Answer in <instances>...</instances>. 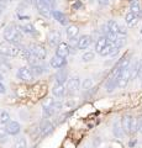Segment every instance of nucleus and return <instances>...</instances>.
<instances>
[{
	"mask_svg": "<svg viewBox=\"0 0 142 148\" xmlns=\"http://www.w3.org/2000/svg\"><path fill=\"white\" fill-rule=\"evenodd\" d=\"M4 40L5 42H9L11 45H15L17 46L21 40H22V35H21V31L19 30V27L14 26V25H8L4 30Z\"/></svg>",
	"mask_w": 142,
	"mask_h": 148,
	"instance_id": "1",
	"label": "nucleus"
},
{
	"mask_svg": "<svg viewBox=\"0 0 142 148\" xmlns=\"http://www.w3.org/2000/svg\"><path fill=\"white\" fill-rule=\"evenodd\" d=\"M20 54V47L15 45H11L9 42H1L0 43V56H4V57H16V56Z\"/></svg>",
	"mask_w": 142,
	"mask_h": 148,
	"instance_id": "2",
	"label": "nucleus"
},
{
	"mask_svg": "<svg viewBox=\"0 0 142 148\" xmlns=\"http://www.w3.org/2000/svg\"><path fill=\"white\" fill-rule=\"evenodd\" d=\"M131 79V69L129 68H125L123 71L120 73V75L117 78V88L119 89H125L129 84V82Z\"/></svg>",
	"mask_w": 142,
	"mask_h": 148,
	"instance_id": "3",
	"label": "nucleus"
},
{
	"mask_svg": "<svg viewBox=\"0 0 142 148\" xmlns=\"http://www.w3.org/2000/svg\"><path fill=\"white\" fill-rule=\"evenodd\" d=\"M16 77H17V79H20L22 82H32L35 78L32 71H31V68H29V67L19 68L16 72Z\"/></svg>",
	"mask_w": 142,
	"mask_h": 148,
	"instance_id": "4",
	"label": "nucleus"
},
{
	"mask_svg": "<svg viewBox=\"0 0 142 148\" xmlns=\"http://www.w3.org/2000/svg\"><path fill=\"white\" fill-rule=\"evenodd\" d=\"M35 5L37 8L38 12L45 17H49L51 16V6L46 0H35Z\"/></svg>",
	"mask_w": 142,
	"mask_h": 148,
	"instance_id": "5",
	"label": "nucleus"
},
{
	"mask_svg": "<svg viewBox=\"0 0 142 148\" xmlns=\"http://www.w3.org/2000/svg\"><path fill=\"white\" fill-rule=\"evenodd\" d=\"M79 88H80V79H79V77L74 75V77L68 78L66 89L68 90L69 94H75V92L79 90Z\"/></svg>",
	"mask_w": 142,
	"mask_h": 148,
	"instance_id": "6",
	"label": "nucleus"
},
{
	"mask_svg": "<svg viewBox=\"0 0 142 148\" xmlns=\"http://www.w3.org/2000/svg\"><path fill=\"white\" fill-rule=\"evenodd\" d=\"M31 49V53H32V56L35 57V59L37 61L38 63L41 61H43V59L46 58V56H47V52H46V49L42 47V46L40 45H35L32 46V47L30 48Z\"/></svg>",
	"mask_w": 142,
	"mask_h": 148,
	"instance_id": "7",
	"label": "nucleus"
},
{
	"mask_svg": "<svg viewBox=\"0 0 142 148\" xmlns=\"http://www.w3.org/2000/svg\"><path fill=\"white\" fill-rule=\"evenodd\" d=\"M71 53V48H69V45L66 43V42H61L57 47H56V56L61 58H67Z\"/></svg>",
	"mask_w": 142,
	"mask_h": 148,
	"instance_id": "8",
	"label": "nucleus"
},
{
	"mask_svg": "<svg viewBox=\"0 0 142 148\" xmlns=\"http://www.w3.org/2000/svg\"><path fill=\"white\" fill-rule=\"evenodd\" d=\"M5 131H6L8 135H10V136H16V135H19V133H20L21 126H20L19 122H16V121H10L8 125H5Z\"/></svg>",
	"mask_w": 142,
	"mask_h": 148,
	"instance_id": "9",
	"label": "nucleus"
},
{
	"mask_svg": "<svg viewBox=\"0 0 142 148\" xmlns=\"http://www.w3.org/2000/svg\"><path fill=\"white\" fill-rule=\"evenodd\" d=\"M91 42H93V40H91V36L89 35H83L79 37V40H78V49H88L90 47Z\"/></svg>",
	"mask_w": 142,
	"mask_h": 148,
	"instance_id": "10",
	"label": "nucleus"
},
{
	"mask_svg": "<svg viewBox=\"0 0 142 148\" xmlns=\"http://www.w3.org/2000/svg\"><path fill=\"white\" fill-rule=\"evenodd\" d=\"M66 64H67V59L61 58V57H58V56H54V57L51 58V61H49V66L53 69H62Z\"/></svg>",
	"mask_w": 142,
	"mask_h": 148,
	"instance_id": "11",
	"label": "nucleus"
},
{
	"mask_svg": "<svg viewBox=\"0 0 142 148\" xmlns=\"http://www.w3.org/2000/svg\"><path fill=\"white\" fill-rule=\"evenodd\" d=\"M62 35H61V32L59 31H57V30H54V31H52L51 34L48 35V43H49V46H57L62 42Z\"/></svg>",
	"mask_w": 142,
	"mask_h": 148,
	"instance_id": "12",
	"label": "nucleus"
},
{
	"mask_svg": "<svg viewBox=\"0 0 142 148\" xmlns=\"http://www.w3.org/2000/svg\"><path fill=\"white\" fill-rule=\"evenodd\" d=\"M51 15L53 16V18L58 22V24H61L63 26L68 25V17L66 16L64 12H62V11H59V10H53L51 12Z\"/></svg>",
	"mask_w": 142,
	"mask_h": 148,
	"instance_id": "13",
	"label": "nucleus"
},
{
	"mask_svg": "<svg viewBox=\"0 0 142 148\" xmlns=\"http://www.w3.org/2000/svg\"><path fill=\"white\" fill-rule=\"evenodd\" d=\"M66 85L64 84H59V83H56L52 88V94L56 98H63L66 95Z\"/></svg>",
	"mask_w": 142,
	"mask_h": 148,
	"instance_id": "14",
	"label": "nucleus"
},
{
	"mask_svg": "<svg viewBox=\"0 0 142 148\" xmlns=\"http://www.w3.org/2000/svg\"><path fill=\"white\" fill-rule=\"evenodd\" d=\"M131 123H132V117L130 115H125L121 121V127H122L123 133H126V135H130L131 133Z\"/></svg>",
	"mask_w": 142,
	"mask_h": 148,
	"instance_id": "15",
	"label": "nucleus"
},
{
	"mask_svg": "<svg viewBox=\"0 0 142 148\" xmlns=\"http://www.w3.org/2000/svg\"><path fill=\"white\" fill-rule=\"evenodd\" d=\"M108 43H109V41H108L106 37H105L104 35H103V36H100L99 38L97 40V42H95V51H97L98 53H100Z\"/></svg>",
	"mask_w": 142,
	"mask_h": 148,
	"instance_id": "16",
	"label": "nucleus"
},
{
	"mask_svg": "<svg viewBox=\"0 0 142 148\" xmlns=\"http://www.w3.org/2000/svg\"><path fill=\"white\" fill-rule=\"evenodd\" d=\"M66 34H67V37L69 40L74 38V37H78V35H79V27L75 26V25H69L66 30Z\"/></svg>",
	"mask_w": 142,
	"mask_h": 148,
	"instance_id": "17",
	"label": "nucleus"
},
{
	"mask_svg": "<svg viewBox=\"0 0 142 148\" xmlns=\"http://www.w3.org/2000/svg\"><path fill=\"white\" fill-rule=\"evenodd\" d=\"M120 24L119 22H116L115 20H109L106 22V27H108V30L110 32H113V34H116L119 35V31H120Z\"/></svg>",
	"mask_w": 142,
	"mask_h": 148,
	"instance_id": "18",
	"label": "nucleus"
},
{
	"mask_svg": "<svg viewBox=\"0 0 142 148\" xmlns=\"http://www.w3.org/2000/svg\"><path fill=\"white\" fill-rule=\"evenodd\" d=\"M137 21H139V17L135 16L132 12H127V14H126V16H125V22H126V25L129 26V27L136 26Z\"/></svg>",
	"mask_w": 142,
	"mask_h": 148,
	"instance_id": "19",
	"label": "nucleus"
},
{
	"mask_svg": "<svg viewBox=\"0 0 142 148\" xmlns=\"http://www.w3.org/2000/svg\"><path fill=\"white\" fill-rule=\"evenodd\" d=\"M105 88H106V91H108V92L114 91V90H115V88H117V79H116V78L110 77L109 79L106 80V84H105Z\"/></svg>",
	"mask_w": 142,
	"mask_h": 148,
	"instance_id": "20",
	"label": "nucleus"
},
{
	"mask_svg": "<svg viewBox=\"0 0 142 148\" xmlns=\"http://www.w3.org/2000/svg\"><path fill=\"white\" fill-rule=\"evenodd\" d=\"M19 30L25 32V34H29V35H37V30L31 25V24H26V25H22L19 27Z\"/></svg>",
	"mask_w": 142,
	"mask_h": 148,
	"instance_id": "21",
	"label": "nucleus"
},
{
	"mask_svg": "<svg viewBox=\"0 0 142 148\" xmlns=\"http://www.w3.org/2000/svg\"><path fill=\"white\" fill-rule=\"evenodd\" d=\"M31 71H32L34 75H41V74L45 73V67L41 63H36L31 66Z\"/></svg>",
	"mask_w": 142,
	"mask_h": 148,
	"instance_id": "22",
	"label": "nucleus"
},
{
	"mask_svg": "<svg viewBox=\"0 0 142 148\" xmlns=\"http://www.w3.org/2000/svg\"><path fill=\"white\" fill-rule=\"evenodd\" d=\"M130 12H132L135 16H137L140 18V14H141V8H140V4L137 1H132L131 3V6H130Z\"/></svg>",
	"mask_w": 142,
	"mask_h": 148,
	"instance_id": "23",
	"label": "nucleus"
},
{
	"mask_svg": "<svg viewBox=\"0 0 142 148\" xmlns=\"http://www.w3.org/2000/svg\"><path fill=\"white\" fill-rule=\"evenodd\" d=\"M68 79V74L66 71H62L61 69V72H58L57 73V75H56V83H59V84H64V82Z\"/></svg>",
	"mask_w": 142,
	"mask_h": 148,
	"instance_id": "24",
	"label": "nucleus"
},
{
	"mask_svg": "<svg viewBox=\"0 0 142 148\" xmlns=\"http://www.w3.org/2000/svg\"><path fill=\"white\" fill-rule=\"evenodd\" d=\"M11 121L10 114L8 111H0V125H8Z\"/></svg>",
	"mask_w": 142,
	"mask_h": 148,
	"instance_id": "25",
	"label": "nucleus"
},
{
	"mask_svg": "<svg viewBox=\"0 0 142 148\" xmlns=\"http://www.w3.org/2000/svg\"><path fill=\"white\" fill-rule=\"evenodd\" d=\"M14 148H27V141L25 137H17L15 143H14Z\"/></svg>",
	"mask_w": 142,
	"mask_h": 148,
	"instance_id": "26",
	"label": "nucleus"
},
{
	"mask_svg": "<svg viewBox=\"0 0 142 148\" xmlns=\"http://www.w3.org/2000/svg\"><path fill=\"white\" fill-rule=\"evenodd\" d=\"M114 135H115L117 138H121L123 136V131H122V127H121V125L119 121H116L115 123H114Z\"/></svg>",
	"mask_w": 142,
	"mask_h": 148,
	"instance_id": "27",
	"label": "nucleus"
},
{
	"mask_svg": "<svg viewBox=\"0 0 142 148\" xmlns=\"http://www.w3.org/2000/svg\"><path fill=\"white\" fill-rule=\"evenodd\" d=\"M94 59H95V53L91 52V51H88V52L83 53V56H82V61L85 63L91 62V61H94Z\"/></svg>",
	"mask_w": 142,
	"mask_h": 148,
	"instance_id": "28",
	"label": "nucleus"
},
{
	"mask_svg": "<svg viewBox=\"0 0 142 148\" xmlns=\"http://www.w3.org/2000/svg\"><path fill=\"white\" fill-rule=\"evenodd\" d=\"M130 62H131V59L129 57H123L122 59H120V62L117 63V68H120L121 71L122 69H125V68H129L130 67Z\"/></svg>",
	"mask_w": 142,
	"mask_h": 148,
	"instance_id": "29",
	"label": "nucleus"
},
{
	"mask_svg": "<svg viewBox=\"0 0 142 148\" xmlns=\"http://www.w3.org/2000/svg\"><path fill=\"white\" fill-rule=\"evenodd\" d=\"M48 104L49 106L54 110V111H57V110H61L63 108V103L61 100H57V99H54V100H49L48 101Z\"/></svg>",
	"mask_w": 142,
	"mask_h": 148,
	"instance_id": "30",
	"label": "nucleus"
},
{
	"mask_svg": "<svg viewBox=\"0 0 142 148\" xmlns=\"http://www.w3.org/2000/svg\"><path fill=\"white\" fill-rule=\"evenodd\" d=\"M113 48H114V45H113V43H108V45L104 47V49H103L99 54L102 56V57H109L110 53L113 52Z\"/></svg>",
	"mask_w": 142,
	"mask_h": 148,
	"instance_id": "31",
	"label": "nucleus"
},
{
	"mask_svg": "<svg viewBox=\"0 0 142 148\" xmlns=\"http://www.w3.org/2000/svg\"><path fill=\"white\" fill-rule=\"evenodd\" d=\"M94 85V80L91 79V78H86V79L83 80V83H82V89L83 90H89L91 89Z\"/></svg>",
	"mask_w": 142,
	"mask_h": 148,
	"instance_id": "32",
	"label": "nucleus"
},
{
	"mask_svg": "<svg viewBox=\"0 0 142 148\" xmlns=\"http://www.w3.org/2000/svg\"><path fill=\"white\" fill-rule=\"evenodd\" d=\"M11 69L10 64H9L8 62H5L4 59H0V73L1 74H6Z\"/></svg>",
	"mask_w": 142,
	"mask_h": 148,
	"instance_id": "33",
	"label": "nucleus"
},
{
	"mask_svg": "<svg viewBox=\"0 0 142 148\" xmlns=\"http://www.w3.org/2000/svg\"><path fill=\"white\" fill-rule=\"evenodd\" d=\"M43 112H45V115L47 117H51V116H53L54 115V112H56V111H54L51 106H49V104L47 103V104H45L43 105Z\"/></svg>",
	"mask_w": 142,
	"mask_h": 148,
	"instance_id": "34",
	"label": "nucleus"
},
{
	"mask_svg": "<svg viewBox=\"0 0 142 148\" xmlns=\"http://www.w3.org/2000/svg\"><path fill=\"white\" fill-rule=\"evenodd\" d=\"M8 133H6V131L4 130V131H0V143H6L8 142Z\"/></svg>",
	"mask_w": 142,
	"mask_h": 148,
	"instance_id": "35",
	"label": "nucleus"
},
{
	"mask_svg": "<svg viewBox=\"0 0 142 148\" xmlns=\"http://www.w3.org/2000/svg\"><path fill=\"white\" fill-rule=\"evenodd\" d=\"M5 92H6V88L1 82H0V94H5Z\"/></svg>",
	"mask_w": 142,
	"mask_h": 148,
	"instance_id": "36",
	"label": "nucleus"
},
{
	"mask_svg": "<svg viewBox=\"0 0 142 148\" xmlns=\"http://www.w3.org/2000/svg\"><path fill=\"white\" fill-rule=\"evenodd\" d=\"M109 1H110V0H98L99 5H102V6H106L109 4Z\"/></svg>",
	"mask_w": 142,
	"mask_h": 148,
	"instance_id": "37",
	"label": "nucleus"
},
{
	"mask_svg": "<svg viewBox=\"0 0 142 148\" xmlns=\"http://www.w3.org/2000/svg\"><path fill=\"white\" fill-rule=\"evenodd\" d=\"M80 6H82V3H80V1H77V3L74 4V5H73V8H74L75 10H77V9H79Z\"/></svg>",
	"mask_w": 142,
	"mask_h": 148,
	"instance_id": "38",
	"label": "nucleus"
},
{
	"mask_svg": "<svg viewBox=\"0 0 142 148\" xmlns=\"http://www.w3.org/2000/svg\"><path fill=\"white\" fill-rule=\"evenodd\" d=\"M139 131L142 132V119L139 120Z\"/></svg>",
	"mask_w": 142,
	"mask_h": 148,
	"instance_id": "39",
	"label": "nucleus"
},
{
	"mask_svg": "<svg viewBox=\"0 0 142 148\" xmlns=\"http://www.w3.org/2000/svg\"><path fill=\"white\" fill-rule=\"evenodd\" d=\"M4 9H5V6H4V4L0 3V14H1V12L4 11Z\"/></svg>",
	"mask_w": 142,
	"mask_h": 148,
	"instance_id": "40",
	"label": "nucleus"
},
{
	"mask_svg": "<svg viewBox=\"0 0 142 148\" xmlns=\"http://www.w3.org/2000/svg\"><path fill=\"white\" fill-rule=\"evenodd\" d=\"M46 1H47L48 4H49V3H51V4H54V3H56V0H46Z\"/></svg>",
	"mask_w": 142,
	"mask_h": 148,
	"instance_id": "41",
	"label": "nucleus"
},
{
	"mask_svg": "<svg viewBox=\"0 0 142 148\" xmlns=\"http://www.w3.org/2000/svg\"><path fill=\"white\" fill-rule=\"evenodd\" d=\"M1 79H3V74L0 73V82H1Z\"/></svg>",
	"mask_w": 142,
	"mask_h": 148,
	"instance_id": "42",
	"label": "nucleus"
},
{
	"mask_svg": "<svg viewBox=\"0 0 142 148\" xmlns=\"http://www.w3.org/2000/svg\"><path fill=\"white\" fill-rule=\"evenodd\" d=\"M29 3H35V0H27Z\"/></svg>",
	"mask_w": 142,
	"mask_h": 148,
	"instance_id": "43",
	"label": "nucleus"
},
{
	"mask_svg": "<svg viewBox=\"0 0 142 148\" xmlns=\"http://www.w3.org/2000/svg\"><path fill=\"white\" fill-rule=\"evenodd\" d=\"M141 34H142V27H141Z\"/></svg>",
	"mask_w": 142,
	"mask_h": 148,
	"instance_id": "44",
	"label": "nucleus"
},
{
	"mask_svg": "<svg viewBox=\"0 0 142 148\" xmlns=\"http://www.w3.org/2000/svg\"><path fill=\"white\" fill-rule=\"evenodd\" d=\"M84 148H89V147H84Z\"/></svg>",
	"mask_w": 142,
	"mask_h": 148,
	"instance_id": "45",
	"label": "nucleus"
}]
</instances>
